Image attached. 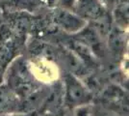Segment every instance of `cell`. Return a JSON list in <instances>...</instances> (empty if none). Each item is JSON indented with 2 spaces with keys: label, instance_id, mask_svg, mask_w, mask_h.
I'll return each instance as SVG.
<instances>
[{
  "label": "cell",
  "instance_id": "6da1fadb",
  "mask_svg": "<svg viewBox=\"0 0 129 116\" xmlns=\"http://www.w3.org/2000/svg\"><path fill=\"white\" fill-rule=\"evenodd\" d=\"M64 103L69 107L87 105L91 96L87 88L80 82L75 75L68 73L64 77Z\"/></svg>",
  "mask_w": 129,
  "mask_h": 116
},
{
  "label": "cell",
  "instance_id": "7a4b0ae2",
  "mask_svg": "<svg viewBox=\"0 0 129 116\" xmlns=\"http://www.w3.org/2000/svg\"><path fill=\"white\" fill-rule=\"evenodd\" d=\"M52 19L57 27L70 34L79 33L88 26V21L78 16L75 12L62 7L54 9Z\"/></svg>",
  "mask_w": 129,
  "mask_h": 116
},
{
  "label": "cell",
  "instance_id": "3957f363",
  "mask_svg": "<svg viewBox=\"0 0 129 116\" xmlns=\"http://www.w3.org/2000/svg\"><path fill=\"white\" fill-rule=\"evenodd\" d=\"M72 11L87 21L97 22L108 17L107 8L100 0H74Z\"/></svg>",
  "mask_w": 129,
  "mask_h": 116
},
{
  "label": "cell",
  "instance_id": "277c9868",
  "mask_svg": "<svg viewBox=\"0 0 129 116\" xmlns=\"http://www.w3.org/2000/svg\"><path fill=\"white\" fill-rule=\"evenodd\" d=\"M26 113L21 99L7 84L0 85V115Z\"/></svg>",
  "mask_w": 129,
  "mask_h": 116
},
{
  "label": "cell",
  "instance_id": "5b68a950",
  "mask_svg": "<svg viewBox=\"0 0 129 116\" xmlns=\"http://www.w3.org/2000/svg\"><path fill=\"white\" fill-rule=\"evenodd\" d=\"M102 99L110 105H118V107L129 106V99L125 91L117 85H109L103 92Z\"/></svg>",
  "mask_w": 129,
  "mask_h": 116
},
{
  "label": "cell",
  "instance_id": "8992f818",
  "mask_svg": "<svg viewBox=\"0 0 129 116\" xmlns=\"http://www.w3.org/2000/svg\"><path fill=\"white\" fill-rule=\"evenodd\" d=\"M112 18L118 28L129 25V0H121L113 8Z\"/></svg>",
  "mask_w": 129,
  "mask_h": 116
},
{
  "label": "cell",
  "instance_id": "52a82bcc",
  "mask_svg": "<svg viewBox=\"0 0 129 116\" xmlns=\"http://www.w3.org/2000/svg\"><path fill=\"white\" fill-rule=\"evenodd\" d=\"M109 45L114 51H121L124 45V40L118 30H112L109 33Z\"/></svg>",
  "mask_w": 129,
  "mask_h": 116
},
{
  "label": "cell",
  "instance_id": "ba28073f",
  "mask_svg": "<svg viewBox=\"0 0 129 116\" xmlns=\"http://www.w3.org/2000/svg\"><path fill=\"white\" fill-rule=\"evenodd\" d=\"M0 116H40L39 111L27 112V113H15V114H2Z\"/></svg>",
  "mask_w": 129,
  "mask_h": 116
},
{
  "label": "cell",
  "instance_id": "9c48e42d",
  "mask_svg": "<svg viewBox=\"0 0 129 116\" xmlns=\"http://www.w3.org/2000/svg\"><path fill=\"white\" fill-rule=\"evenodd\" d=\"M103 3V5L105 6L106 8H112L113 9L115 6L118 4L119 1L121 0H100Z\"/></svg>",
  "mask_w": 129,
  "mask_h": 116
},
{
  "label": "cell",
  "instance_id": "30bf717a",
  "mask_svg": "<svg viewBox=\"0 0 129 116\" xmlns=\"http://www.w3.org/2000/svg\"><path fill=\"white\" fill-rule=\"evenodd\" d=\"M75 116H89L86 107H79L75 112Z\"/></svg>",
  "mask_w": 129,
  "mask_h": 116
},
{
  "label": "cell",
  "instance_id": "8fae6325",
  "mask_svg": "<svg viewBox=\"0 0 129 116\" xmlns=\"http://www.w3.org/2000/svg\"><path fill=\"white\" fill-rule=\"evenodd\" d=\"M6 69L0 64V85L4 83V78H5Z\"/></svg>",
  "mask_w": 129,
  "mask_h": 116
},
{
  "label": "cell",
  "instance_id": "7c38bea8",
  "mask_svg": "<svg viewBox=\"0 0 129 116\" xmlns=\"http://www.w3.org/2000/svg\"><path fill=\"white\" fill-rule=\"evenodd\" d=\"M4 21V8L0 4V24Z\"/></svg>",
  "mask_w": 129,
  "mask_h": 116
},
{
  "label": "cell",
  "instance_id": "4fadbf2b",
  "mask_svg": "<svg viewBox=\"0 0 129 116\" xmlns=\"http://www.w3.org/2000/svg\"><path fill=\"white\" fill-rule=\"evenodd\" d=\"M100 116H120L118 114H115V113H105V114H102Z\"/></svg>",
  "mask_w": 129,
  "mask_h": 116
},
{
  "label": "cell",
  "instance_id": "5bb4252c",
  "mask_svg": "<svg viewBox=\"0 0 129 116\" xmlns=\"http://www.w3.org/2000/svg\"><path fill=\"white\" fill-rule=\"evenodd\" d=\"M3 3H4V0H0V4L3 6Z\"/></svg>",
  "mask_w": 129,
  "mask_h": 116
},
{
  "label": "cell",
  "instance_id": "9a60e30c",
  "mask_svg": "<svg viewBox=\"0 0 129 116\" xmlns=\"http://www.w3.org/2000/svg\"><path fill=\"white\" fill-rule=\"evenodd\" d=\"M127 89H128V90H129V82L127 83Z\"/></svg>",
  "mask_w": 129,
  "mask_h": 116
}]
</instances>
